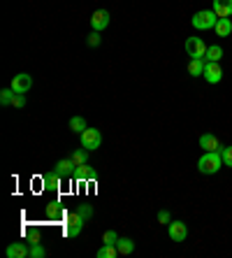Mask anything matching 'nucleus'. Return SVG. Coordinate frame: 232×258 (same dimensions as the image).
Listing matches in <instances>:
<instances>
[{
  "mask_svg": "<svg viewBox=\"0 0 232 258\" xmlns=\"http://www.w3.org/2000/svg\"><path fill=\"white\" fill-rule=\"evenodd\" d=\"M5 253L10 258H28L30 256V244H26V242H14V244L7 246Z\"/></svg>",
  "mask_w": 232,
  "mask_h": 258,
  "instance_id": "obj_11",
  "label": "nucleus"
},
{
  "mask_svg": "<svg viewBox=\"0 0 232 258\" xmlns=\"http://www.w3.org/2000/svg\"><path fill=\"white\" fill-rule=\"evenodd\" d=\"M216 21H218V14H216L214 10H200L197 14H193L191 24L195 26L197 30H209L216 26Z\"/></svg>",
  "mask_w": 232,
  "mask_h": 258,
  "instance_id": "obj_2",
  "label": "nucleus"
},
{
  "mask_svg": "<svg viewBox=\"0 0 232 258\" xmlns=\"http://www.w3.org/2000/svg\"><path fill=\"white\" fill-rule=\"evenodd\" d=\"M42 179H44V186H49V188H56V186H58V181L63 179V177H60V174L54 170V172H47V174H44V177H42Z\"/></svg>",
  "mask_w": 232,
  "mask_h": 258,
  "instance_id": "obj_22",
  "label": "nucleus"
},
{
  "mask_svg": "<svg viewBox=\"0 0 232 258\" xmlns=\"http://www.w3.org/2000/svg\"><path fill=\"white\" fill-rule=\"evenodd\" d=\"M70 158H72V161H74V165H84V163L89 161V149H84V147H82V149L72 151V154H70Z\"/></svg>",
  "mask_w": 232,
  "mask_h": 258,
  "instance_id": "obj_20",
  "label": "nucleus"
},
{
  "mask_svg": "<svg viewBox=\"0 0 232 258\" xmlns=\"http://www.w3.org/2000/svg\"><path fill=\"white\" fill-rule=\"evenodd\" d=\"M220 156H223V165L232 168V147H225V149L220 151Z\"/></svg>",
  "mask_w": 232,
  "mask_h": 258,
  "instance_id": "obj_29",
  "label": "nucleus"
},
{
  "mask_svg": "<svg viewBox=\"0 0 232 258\" xmlns=\"http://www.w3.org/2000/svg\"><path fill=\"white\" fill-rule=\"evenodd\" d=\"M74 168H77V165H74V161H72V158H63V161L56 163L54 170L60 174V177H74Z\"/></svg>",
  "mask_w": 232,
  "mask_h": 258,
  "instance_id": "obj_13",
  "label": "nucleus"
},
{
  "mask_svg": "<svg viewBox=\"0 0 232 258\" xmlns=\"http://www.w3.org/2000/svg\"><path fill=\"white\" fill-rule=\"evenodd\" d=\"M12 107H17V109H24L26 107V93H14Z\"/></svg>",
  "mask_w": 232,
  "mask_h": 258,
  "instance_id": "obj_27",
  "label": "nucleus"
},
{
  "mask_svg": "<svg viewBox=\"0 0 232 258\" xmlns=\"http://www.w3.org/2000/svg\"><path fill=\"white\" fill-rule=\"evenodd\" d=\"M220 58H223V49H220L218 44L207 47V54H204V60H207V63H218Z\"/></svg>",
  "mask_w": 232,
  "mask_h": 258,
  "instance_id": "obj_18",
  "label": "nucleus"
},
{
  "mask_svg": "<svg viewBox=\"0 0 232 258\" xmlns=\"http://www.w3.org/2000/svg\"><path fill=\"white\" fill-rule=\"evenodd\" d=\"M44 214H47V216H51V219H56V216L60 214V207H58V205H56V203H51V205H49V207H47V210H44Z\"/></svg>",
  "mask_w": 232,
  "mask_h": 258,
  "instance_id": "obj_31",
  "label": "nucleus"
},
{
  "mask_svg": "<svg viewBox=\"0 0 232 258\" xmlns=\"http://www.w3.org/2000/svg\"><path fill=\"white\" fill-rule=\"evenodd\" d=\"M100 42H102V37L98 30H93V33L86 37V44H89V47H100Z\"/></svg>",
  "mask_w": 232,
  "mask_h": 258,
  "instance_id": "obj_26",
  "label": "nucleus"
},
{
  "mask_svg": "<svg viewBox=\"0 0 232 258\" xmlns=\"http://www.w3.org/2000/svg\"><path fill=\"white\" fill-rule=\"evenodd\" d=\"M167 235H170V240L172 242H184L188 237V226L184 221H170L167 226Z\"/></svg>",
  "mask_w": 232,
  "mask_h": 258,
  "instance_id": "obj_5",
  "label": "nucleus"
},
{
  "mask_svg": "<svg viewBox=\"0 0 232 258\" xmlns=\"http://www.w3.org/2000/svg\"><path fill=\"white\" fill-rule=\"evenodd\" d=\"M84 223H86V219H82V216H79L77 212H72V214L67 216V228H65V235H67V237H77V235L82 233Z\"/></svg>",
  "mask_w": 232,
  "mask_h": 258,
  "instance_id": "obj_8",
  "label": "nucleus"
},
{
  "mask_svg": "<svg viewBox=\"0 0 232 258\" xmlns=\"http://www.w3.org/2000/svg\"><path fill=\"white\" fill-rule=\"evenodd\" d=\"M44 256H47L44 246H42L40 242H33V244H30V256L28 258H44Z\"/></svg>",
  "mask_w": 232,
  "mask_h": 258,
  "instance_id": "obj_23",
  "label": "nucleus"
},
{
  "mask_svg": "<svg viewBox=\"0 0 232 258\" xmlns=\"http://www.w3.org/2000/svg\"><path fill=\"white\" fill-rule=\"evenodd\" d=\"M96 256L98 258H116V256H119V249H116V246H112V244H105L102 249H98Z\"/></svg>",
  "mask_w": 232,
  "mask_h": 258,
  "instance_id": "obj_21",
  "label": "nucleus"
},
{
  "mask_svg": "<svg viewBox=\"0 0 232 258\" xmlns=\"http://www.w3.org/2000/svg\"><path fill=\"white\" fill-rule=\"evenodd\" d=\"M109 21H112V17H109L107 10H96V12L91 14V28L98 30V33L107 28Z\"/></svg>",
  "mask_w": 232,
  "mask_h": 258,
  "instance_id": "obj_7",
  "label": "nucleus"
},
{
  "mask_svg": "<svg viewBox=\"0 0 232 258\" xmlns=\"http://www.w3.org/2000/svg\"><path fill=\"white\" fill-rule=\"evenodd\" d=\"M200 147H202L204 151H218V154L225 149V147L220 144V140L216 138L214 133H204V135H200Z\"/></svg>",
  "mask_w": 232,
  "mask_h": 258,
  "instance_id": "obj_9",
  "label": "nucleus"
},
{
  "mask_svg": "<svg viewBox=\"0 0 232 258\" xmlns=\"http://www.w3.org/2000/svg\"><path fill=\"white\" fill-rule=\"evenodd\" d=\"M214 30H216V35L218 37H227L232 33V21L230 19H218L216 26H214Z\"/></svg>",
  "mask_w": 232,
  "mask_h": 258,
  "instance_id": "obj_16",
  "label": "nucleus"
},
{
  "mask_svg": "<svg viewBox=\"0 0 232 258\" xmlns=\"http://www.w3.org/2000/svg\"><path fill=\"white\" fill-rule=\"evenodd\" d=\"M98 170L96 168H91L89 163H84V165H77L74 168V179H79V181H89V179H98Z\"/></svg>",
  "mask_w": 232,
  "mask_h": 258,
  "instance_id": "obj_10",
  "label": "nucleus"
},
{
  "mask_svg": "<svg viewBox=\"0 0 232 258\" xmlns=\"http://www.w3.org/2000/svg\"><path fill=\"white\" fill-rule=\"evenodd\" d=\"M86 128H89V126H86L84 116H72V119H70V131H72V133H79V135H82Z\"/></svg>",
  "mask_w": 232,
  "mask_h": 258,
  "instance_id": "obj_19",
  "label": "nucleus"
},
{
  "mask_svg": "<svg viewBox=\"0 0 232 258\" xmlns=\"http://www.w3.org/2000/svg\"><path fill=\"white\" fill-rule=\"evenodd\" d=\"M204 79H207L209 84H218L220 79H223V70H220L218 63H207V68H204Z\"/></svg>",
  "mask_w": 232,
  "mask_h": 258,
  "instance_id": "obj_12",
  "label": "nucleus"
},
{
  "mask_svg": "<svg viewBox=\"0 0 232 258\" xmlns=\"http://www.w3.org/2000/svg\"><path fill=\"white\" fill-rule=\"evenodd\" d=\"M116 249H119V256H128V253L135 251V242H132L130 237H119Z\"/></svg>",
  "mask_w": 232,
  "mask_h": 258,
  "instance_id": "obj_17",
  "label": "nucleus"
},
{
  "mask_svg": "<svg viewBox=\"0 0 232 258\" xmlns=\"http://www.w3.org/2000/svg\"><path fill=\"white\" fill-rule=\"evenodd\" d=\"M186 54L191 56V58H204V54H207V42H204L202 37H188V40H186Z\"/></svg>",
  "mask_w": 232,
  "mask_h": 258,
  "instance_id": "obj_4",
  "label": "nucleus"
},
{
  "mask_svg": "<svg viewBox=\"0 0 232 258\" xmlns=\"http://www.w3.org/2000/svg\"><path fill=\"white\" fill-rule=\"evenodd\" d=\"M77 214L82 216V219H86V221H89L91 216H93V207H91V205H79V207H77Z\"/></svg>",
  "mask_w": 232,
  "mask_h": 258,
  "instance_id": "obj_25",
  "label": "nucleus"
},
{
  "mask_svg": "<svg viewBox=\"0 0 232 258\" xmlns=\"http://www.w3.org/2000/svg\"><path fill=\"white\" fill-rule=\"evenodd\" d=\"M220 165H223V156L218 151H204V156H200V161H197L200 174H216Z\"/></svg>",
  "mask_w": 232,
  "mask_h": 258,
  "instance_id": "obj_1",
  "label": "nucleus"
},
{
  "mask_svg": "<svg viewBox=\"0 0 232 258\" xmlns=\"http://www.w3.org/2000/svg\"><path fill=\"white\" fill-rule=\"evenodd\" d=\"M79 140H82V147L89 151H96L98 147L102 144V135L98 128H86V131L79 135Z\"/></svg>",
  "mask_w": 232,
  "mask_h": 258,
  "instance_id": "obj_3",
  "label": "nucleus"
},
{
  "mask_svg": "<svg viewBox=\"0 0 232 258\" xmlns=\"http://www.w3.org/2000/svg\"><path fill=\"white\" fill-rule=\"evenodd\" d=\"M204 68H207V60L204 58H191V63H188V75H191V77H200V75H204Z\"/></svg>",
  "mask_w": 232,
  "mask_h": 258,
  "instance_id": "obj_15",
  "label": "nucleus"
},
{
  "mask_svg": "<svg viewBox=\"0 0 232 258\" xmlns=\"http://www.w3.org/2000/svg\"><path fill=\"white\" fill-rule=\"evenodd\" d=\"M102 242H105V244H112V246H116V242H119V235L114 233V230H107V233L102 235Z\"/></svg>",
  "mask_w": 232,
  "mask_h": 258,
  "instance_id": "obj_28",
  "label": "nucleus"
},
{
  "mask_svg": "<svg viewBox=\"0 0 232 258\" xmlns=\"http://www.w3.org/2000/svg\"><path fill=\"white\" fill-rule=\"evenodd\" d=\"M170 221H172L170 212H167V210H161V212H158V223H161V226H170Z\"/></svg>",
  "mask_w": 232,
  "mask_h": 258,
  "instance_id": "obj_30",
  "label": "nucleus"
},
{
  "mask_svg": "<svg viewBox=\"0 0 232 258\" xmlns=\"http://www.w3.org/2000/svg\"><path fill=\"white\" fill-rule=\"evenodd\" d=\"M12 89H14V93H28V91L33 89V77H30L28 72H19V75H14Z\"/></svg>",
  "mask_w": 232,
  "mask_h": 258,
  "instance_id": "obj_6",
  "label": "nucleus"
},
{
  "mask_svg": "<svg viewBox=\"0 0 232 258\" xmlns=\"http://www.w3.org/2000/svg\"><path fill=\"white\" fill-rule=\"evenodd\" d=\"M12 98H14V89H3L0 91V105H12Z\"/></svg>",
  "mask_w": 232,
  "mask_h": 258,
  "instance_id": "obj_24",
  "label": "nucleus"
},
{
  "mask_svg": "<svg viewBox=\"0 0 232 258\" xmlns=\"http://www.w3.org/2000/svg\"><path fill=\"white\" fill-rule=\"evenodd\" d=\"M214 12L218 14V19L232 17V0H214Z\"/></svg>",
  "mask_w": 232,
  "mask_h": 258,
  "instance_id": "obj_14",
  "label": "nucleus"
}]
</instances>
